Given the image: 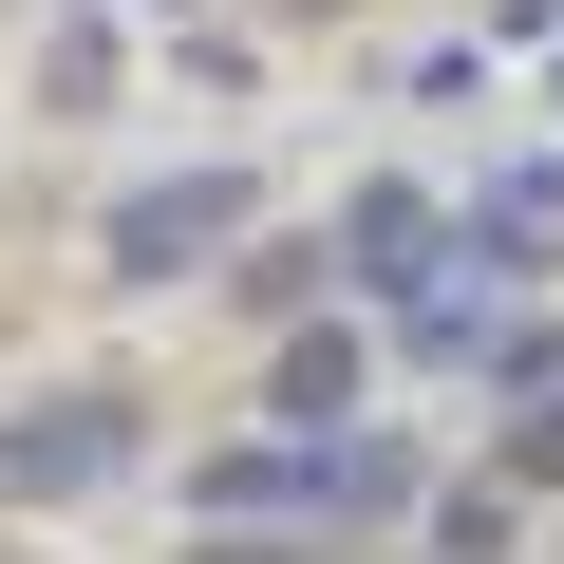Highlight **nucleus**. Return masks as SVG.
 Here are the masks:
<instances>
[{
  "label": "nucleus",
  "mask_w": 564,
  "mask_h": 564,
  "mask_svg": "<svg viewBox=\"0 0 564 564\" xmlns=\"http://www.w3.org/2000/svg\"><path fill=\"white\" fill-rule=\"evenodd\" d=\"M151 433H132V395L113 377H76V395H20V414H0V489H20V508H76V489H113Z\"/></svg>",
  "instance_id": "nucleus-1"
},
{
  "label": "nucleus",
  "mask_w": 564,
  "mask_h": 564,
  "mask_svg": "<svg viewBox=\"0 0 564 564\" xmlns=\"http://www.w3.org/2000/svg\"><path fill=\"white\" fill-rule=\"evenodd\" d=\"M508 470H564V377H545V395H508Z\"/></svg>",
  "instance_id": "nucleus-5"
},
{
  "label": "nucleus",
  "mask_w": 564,
  "mask_h": 564,
  "mask_svg": "<svg viewBox=\"0 0 564 564\" xmlns=\"http://www.w3.org/2000/svg\"><path fill=\"white\" fill-rule=\"evenodd\" d=\"M188 564H302V545H263V527H207V545H188Z\"/></svg>",
  "instance_id": "nucleus-6"
},
{
  "label": "nucleus",
  "mask_w": 564,
  "mask_h": 564,
  "mask_svg": "<svg viewBox=\"0 0 564 564\" xmlns=\"http://www.w3.org/2000/svg\"><path fill=\"white\" fill-rule=\"evenodd\" d=\"M339 263L377 282L395 321H414V302H452V226H433V188H358V207H339Z\"/></svg>",
  "instance_id": "nucleus-3"
},
{
  "label": "nucleus",
  "mask_w": 564,
  "mask_h": 564,
  "mask_svg": "<svg viewBox=\"0 0 564 564\" xmlns=\"http://www.w3.org/2000/svg\"><path fill=\"white\" fill-rule=\"evenodd\" d=\"M282 414H302V433H339V414H358V339H321V321L282 339Z\"/></svg>",
  "instance_id": "nucleus-4"
},
{
  "label": "nucleus",
  "mask_w": 564,
  "mask_h": 564,
  "mask_svg": "<svg viewBox=\"0 0 564 564\" xmlns=\"http://www.w3.org/2000/svg\"><path fill=\"white\" fill-rule=\"evenodd\" d=\"M245 226H263V188H245V170H170V188H132V207H113V282H188V263H226Z\"/></svg>",
  "instance_id": "nucleus-2"
}]
</instances>
